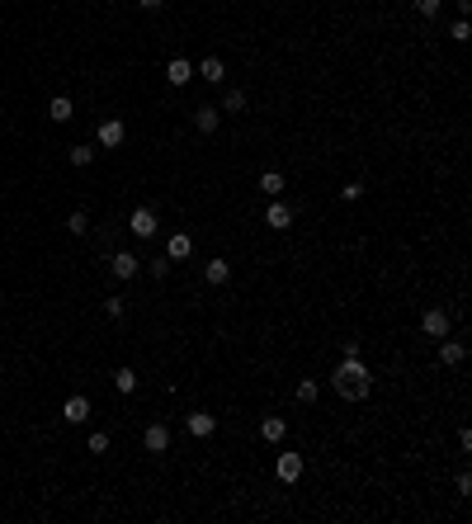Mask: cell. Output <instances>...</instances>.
Here are the masks:
<instances>
[{
  "instance_id": "obj_1",
  "label": "cell",
  "mask_w": 472,
  "mask_h": 524,
  "mask_svg": "<svg viewBox=\"0 0 472 524\" xmlns=\"http://www.w3.org/2000/svg\"><path fill=\"white\" fill-rule=\"evenodd\" d=\"M330 387H335V392H340L345 401H364V397H368L373 378H368V364H364V354H354V359H340V368L330 373Z\"/></svg>"
},
{
  "instance_id": "obj_5",
  "label": "cell",
  "mask_w": 472,
  "mask_h": 524,
  "mask_svg": "<svg viewBox=\"0 0 472 524\" xmlns=\"http://www.w3.org/2000/svg\"><path fill=\"white\" fill-rule=\"evenodd\" d=\"M421 326H425L430 340H444V335H449V312H444V307H430V312L421 317Z\"/></svg>"
},
{
  "instance_id": "obj_3",
  "label": "cell",
  "mask_w": 472,
  "mask_h": 524,
  "mask_svg": "<svg viewBox=\"0 0 472 524\" xmlns=\"http://www.w3.org/2000/svg\"><path fill=\"white\" fill-rule=\"evenodd\" d=\"M94 137H99V146L104 151H113V146H123V137H128V127L118 123V118H104V123L94 127Z\"/></svg>"
},
{
  "instance_id": "obj_13",
  "label": "cell",
  "mask_w": 472,
  "mask_h": 524,
  "mask_svg": "<svg viewBox=\"0 0 472 524\" xmlns=\"http://www.w3.org/2000/svg\"><path fill=\"white\" fill-rule=\"evenodd\" d=\"M189 251H194V241H189V232H175V237L166 241V260H189Z\"/></svg>"
},
{
  "instance_id": "obj_6",
  "label": "cell",
  "mask_w": 472,
  "mask_h": 524,
  "mask_svg": "<svg viewBox=\"0 0 472 524\" xmlns=\"http://www.w3.org/2000/svg\"><path fill=\"white\" fill-rule=\"evenodd\" d=\"M166 80H170L175 90H185L189 80H194V66H189L185 57H170V62H166Z\"/></svg>"
},
{
  "instance_id": "obj_11",
  "label": "cell",
  "mask_w": 472,
  "mask_h": 524,
  "mask_svg": "<svg viewBox=\"0 0 472 524\" xmlns=\"http://www.w3.org/2000/svg\"><path fill=\"white\" fill-rule=\"evenodd\" d=\"M218 104H199V109H194V127H199V132H218Z\"/></svg>"
},
{
  "instance_id": "obj_25",
  "label": "cell",
  "mask_w": 472,
  "mask_h": 524,
  "mask_svg": "<svg viewBox=\"0 0 472 524\" xmlns=\"http://www.w3.org/2000/svg\"><path fill=\"white\" fill-rule=\"evenodd\" d=\"M416 10H421L425 19H435V15H440V10H444V0H416Z\"/></svg>"
},
{
  "instance_id": "obj_17",
  "label": "cell",
  "mask_w": 472,
  "mask_h": 524,
  "mask_svg": "<svg viewBox=\"0 0 472 524\" xmlns=\"http://www.w3.org/2000/svg\"><path fill=\"white\" fill-rule=\"evenodd\" d=\"M204 279H208V284H227V279H232V265H227V260H208Z\"/></svg>"
},
{
  "instance_id": "obj_14",
  "label": "cell",
  "mask_w": 472,
  "mask_h": 524,
  "mask_svg": "<svg viewBox=\"0 0 472 524\" xmlns=\"http://www.w3.org/2000/svg\"><path fill=\"white\" fill-rule=\"evenodd\" d=\"M199 76L213 80V85H222V80H227V66H222V57H204V62H199Z\"/></svg>"
},
{
  "instance_id": "obj_9",
  "label": "cell",
  "mask_w": 472,
  "mask_h": 524,
  "mask_svg": "<svg viewBox=\"0 0 472 524\" xmlns=\"http://www.w3.org/2000/svg\"><path fill=\"white\" fill-rule=\"evenodd\" d=\"M142 444L151 449V454H166V449H170V430H166V425H147V430H142Z\"/></svg>"
},
{
  "instance_id": "obj_28",
  "label": "cell",
  "mask_w": 472,
  "mask_h": 524,
  "mask_svg": "<svg viewBox=\"0 0 472 524\" xmlns=\"http://www.w3.org/2000/svg\"><path fill=\"white\" fill-rule=\"evenodd\" d=\"M449 38H454V43H468V19H458L454 29H449Z\"/></svg>"
},
{
  "instance_id": "obj_12",
  "label": "cell",
  "mask_w": 472,
  "mask_h": 524,
  "mask_svg": "<svg viewBox=\"0 0 472 524\" xmlns=\"http://www.w3.org/2000/svg\"><path fill=\"white\" fill-rule=\"evenodd\" d=\"M62 416H66V425H80V420L90 416V397H66Z\"/></svg>"
},
{
  "instance_id": "obj_24",
  "label": "cell",
  "mask_w": 472,
  "mask_h": 524,
  "mask_svg": "<svg viewBox=\"0 0 472 524\" xmlns=\"http://www.w3.org/2000/svg\"><path fill=\"white\" fill-rule=\"evenodd\" d=\"M298 401H302V406H312V401H316V382H312V378L298 382Z\"/></svg>"
},
{
  "instance_id": "obj_19",
  "label": "cell",
  "mask_w": 472,
  "mask_h": 524,
  "mask_svg": "<svg viewBox=\"0 0 472 524\" xmlns=\"http://www.w3.org/2000/svg\"><path fill=\"white\" fill-rule=\"evenodd\" d=\"M260 194L279 199V194H283V175H279V170H265V175H260Z\"/></svg>"
},
{
  "instance_id": "obj_8",
  "label": "cell",
  "mask_w": 472,
  "mask_h": 524,
  "mask_svg": "<svg viewBox=\"0 0 472 524\" xmlns=\"http://www.w3.org/2000/svg\"><path fill=\"white\" fill-rule=\"evenodd\" d=\"M274 473H279V482H298L302 477V454H279Z\"/></svg>"
},
{
  "instance_id": "obj_4",
  "label": "cell",
  "mask_w": 472,
  "mask_h": 524,
  "mask_svg": "<svg viewBox=\"0 0 472 524\" xmlns=\"http://www.w3.org/2000/svg\"><path fill=\"white\" fill-rule=\"evenodd\" d=\"M137 265H142V260H137L132 251H113V255H109L113 279H137Z\"/></svg>"
},
{
  "instance_id": "obj_31",
  "label": "cell",
  "mask_w": 472,
  "mask_h": 524,
  "mask_svg": "<svg viewBox=\"0 0 472 524\" xmlns=\"http://www.w3.org/2000/svg\"><path fill=\"white\" fill-rule=\"evenodd\" d=\"M142 10H161V5H166V0H137Z\"/></svg>"
},
{
  "instance_id": "obj_29",
  "label": "cell",
  "mask_w": 472,
  "mask_h": 524,
  "mask_svg": "<svg viewBox=\"0 0 472 524\" xmlns=\"http://www.w3.org/2000/svg\"><path fill=\"white\" fill-rule=\"evenodd\" d=\"M166 274H170V260H166V255H161V260H151V279H166Z\"/></svg>"
},
{
  "instance_id": "obj_18",
  "label": "cell",
  "mask_w": 472,
  "mask_h": 524,
  "mask_svg": "<svg viewBox=\"0 0 472 524\" xmlns=\"http://www.w3.org/2000/svg\"><path fill=\"white\" fill-rule=\"evenodd\" d=\"M283 435H288V425H283V420H279V416H269V420H265V425H260V439H265V444H279V439H283Z\"/></svg>"
},
{
  "instance_id": "obj_23",
  "label": "cell",
  "mask_w": 472,
  "mask_h": 524,
  "mask_svg": "<svg viewBox=\"0 0 472 524\" xmlns=\"http://www.w3.org/2000/svg\"><path fill=\"white\" fill-rule=\"evenodd\" d=\"M66 232L85 237V232H90V218H85V213H71V218H66Z\"/></svg>"
},
{
  "instance_id": "obj_20",
  "label": "cell",
  "mask_w": 472,
  "mask_h": 524,
  "mask_svg": "<svg viewBox=\"0 0 472 524\" xmlns=\"http://www.w3.org/2000/svg\"><path fill=\"white\" fill-rule=\"evenodd\" d=\"M113 387H118V392H137V373H132V368H113Z\"/></svg>"
},
{
  "instance_id": "obj_30",
  "label": "cell",
  "mask_w": 472,
  "mask_h": 524,
  "mask_svg": "<svg viewBox=\"0 0 472 524\" xmlns=\"http://www.w3.org/2000/svg\"><path fill=\"white\" fill-rule=\"evenodd\" d=\"M90 454H109V435H90Z\"/></svg>"
},
{
  "instance_id": "obj_21",
  "label": "cell",
  "mask_w": 472,
  "mask_h": 524,
  "mask_svg": "<svg viewBox=\"0 0 472 524\" xmlns=\"http://www.w3.org/2000/svg\"><path fill=\"white\" fill-rule=\"evenodd\" d=\"M246 109V90H227L222 95V113H241Z\"/></svg>"
},
{
  "instance_id": "obj_15",
  "label": "cell",
  "mask_w": 472,
  "mask_h": 524,
  "mask_svg": "<svg viewBox=\"0 0 472 524\" xmlns=\"http://www.w3.org/2000/svg\"><path fill=\"white\" fill-rule=\"evenodd\" d=\"M213 430H218V420H213L208 411H194V416H189V435H199V439H208Z\"/></svg>"
},
{
  "instance_id": "obj_2",
  "label": "cell",
  "mask_w": 472,
  "mask_h": 524,
  "mask_svg": "<svg viewBox=\"0 0 472 524\" xmlns=\"http://www.w3.org/2000/svg\"><path fill=\"white\" fill-rule=\"evenodd\" d=\"M128 232L132 237H156V208H132V218H128Z\"/></svg>"
},
{
  "instance_id": "obj_7",
  "label": "cell",
  "mask_w": 472,
  "mask_h": 524,
  "mask_svg": "<svg viewBox=\"0 0 472 524\" xmlns=\"http://www.w3.org/2000/svg\"><path fill=\"white\" fill-rule=\"evenodd\" d=\"M463 359H468V345H463V340H449V335H444V340H440V364L458 368Z\"/></svg>"
},
{
  "instance_id": "obj_10",
  "label": "cell",
  "mask_w": 472,
  "mask_h": 524,
  "mask_svg": "<svg viewBox=\"0 0 472 524\" xmlns=\"http://www.w3.org/2000/svg\"><path fill=\"white\" fill-rule=\"evenodd\" d=\"M265 223L274 227V232H283V227H293V208H288V204H279V199H274V204L265 208Z\"/></svg>"
},
{
  "instance_id": "obj_26",
  "label": "cell",
  "mask_w": 472,
  "mask_h": 524,
  "mask_svg": "<svg viewBox=\"0 0 472 524\" xmlns=\"http://www.w3.org/2000/svg\"><path fill=\"white\" fill-rule=\"evenodd\" d=\"M104 317H113V321L123 317V298H104Z\"/></svg>"
},
{
  "instance_id": "obj_16",
  "label": "cell",
  "mask_w": 472,
  "mask_h": 524,
  "mask_svg": "<svg viewBox=\"0 0 472 524\" xmlns=\"http://www.w3.org/2000/svg\"><path fill=\"white\" fill-rule=\"evenodd\" d=\"M71 113H76V109H71V99H66V95H57L52 104H47V118H52V123H71Z\"/></svg>"
},
{
  "instance_id": "obj_27",
  "label": "cell",
  "mask_w": 472,
  "mask_h": 524,
  "mask_svg": "<svg viewBox=\"0 0 472 524\" xmlns=\"http://www.w3.org/2000/svg\"><path fill=\"white\" fill-rule=\"evenodd\" d=\"M359 194H364V185H359V180H349L345 189H340V199H345V204H354V199H359Z\"/></svg>"
},
{
  "instance_id": "obj_22",
  "label": "cell",
  "mask_w": 472,
  "mask_h": 524,
  "mask_svg": "<svg viewBox=\"0 0 472 524\" xmlns=\"http://www.w3.org/2000/svg\"><path fill=\"white\" fill-rule=\"evenodd\" d=\"M66 161L85 170V166H90V161H94V146H85V142H80V146H71V151H66Z\"/></svg>"
}]
</instances>
